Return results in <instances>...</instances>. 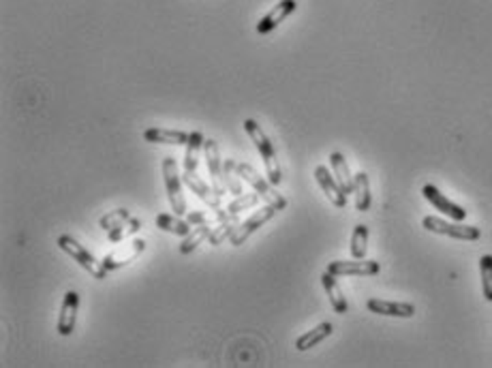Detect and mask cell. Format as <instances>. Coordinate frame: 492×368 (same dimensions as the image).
I'll return each mask as SVG.
<instances>
[{
	"label": "cell",
	"instance_id": "obj_1",
	"mask_svg": "<svg viewBox=\"0 0 492 368\" xmlns=\"http://www.w3.org/2000/svg\"><path fill=\"white\" fill-rule=\"evenodd\" d=\"M244 131L246 135H249L255 144V148L259 150L261 159H263V165H266V174H268V180L270 184L278 186L283 176H280V167H278V159H276V150H274V144L270 142V138L263 133V128L253 120H244Z\"/></svg>",
	"mask_w": 492,
	"mask_h": 368
},
{
	"label": "cell",
	"instance_id": "obj_2",
	"mask_svg": "<svg viewBox=\"0 0 492 368\" xmlns=\"http://www.w3.org/2000/svg\"><path fill=\"white\" fill-rule=\"evenodd\" d=\"M56 242H58V246H60L68 257L75 259L92 279H96V281L108 279V270H105L103 261H99V259H96L88 249H84L73 236H68V233H62V236H58Z\"/></svg>",
	"mask_w": 492,
	"mask_h": 368
},
{
	"label": "cell",
	"instance_id": "obj_3",
	"mask_svg": "<svg viewBox=\"0 0 492 368\" xmlns=\"http://www.w3.org/2000/svg\"><path fill=\"white\" fill-rule=\"evenodd\" d=\"M421 227L433 233H441V236H449L454 240H465V242H475L482 238V231L475 225H463L461 221L447 223L439 216H424Z\"/></svg>",
	"mask_w": 492,
	"mask_h": 368
},
{
	"label": "cell",
	"instance_id": "obj_4",
	"mask_svg": "<svg viewBox=\"0 0 492 368\" xmlns=\"http://www.w3.org/2000/svg\"><path fill=\"white\" fill-rule=\"evenodd\" d=\"M163 180H165V189H167V199L169 206L173 210V214H187V199L182 195V180L178 174V163H175L173 156H165L163 159Z\"/></svg>",
	"mask_w": 492,
	"mask_h": 368
},
{
	"label": "cell",
	"instance_id": "obj_5",
	"mask_svg": "<svg viewBox=\"0 0 492 368\" xmlns=\"http://www.w3.org/2000/svg\"><path fill=\"white\" fill-rule=\"evenodd\" d=\"M285 206H287V204H270V202H268L266 206H261L253 216H249V219H246V221L238 227V231H236L233 236L229 238V242H231L233 246L244 244V242L249 240L259 227H263L268 221H272V219L276 216V212L285 210Z\"/></svg>",
	"mask_w": 492,
	"mask_h": 368
},
{
	"label": "cell",
	"instance_id": "obj_6",
	"mask_svg": "<svg viewBox=\"0 0 492 368\" xmlns=\"http://www.w3.org/2000/svg\"><path fill=\"white\" fill-rule=\"evenodd\" d=\"M236 170H238V176L246 182V184H251L253 191H257L261 195V199H266V202L270 204H287V199L283 195H278L272 191V186L268 184L270 180H263V176H259L255 172V167L249 165V163H238L236 165Z\"/></svg>",
	"mask_w": 492,
	"mask_h": 368
},
{
	"label": "cell",
	"instance_id": "obj_7",
	"mask_svg": "<svg viewBox=\"0 0 492 368\" xmlns=\"http://www.w3.org/2000/svg\"><path fill=\"white\" fill-rule=\"evenodd\" d=\"M203 154H205V167L210 174V182H212V189L223 197L227 186L223 182V159H221V150L217 140H205L203 142Z\"/></svg>",
	"mask_w": 492,
	"mask_h": 368
},
{
	"label": "cell",
	"instance_id": "obj_8",
	"mask_svg": "<svg viewBox=\"0 0 492 368\" xmlns=\"http://www.w3.org/2000/svg\"><path fill=\"white\" fill-rule=\"evenodd\" d=\"M381 265L379 261H364V259H354V261H330L328 272L334 277H375L379 274Z\"/></svg>",
	"mask_w": 492,
	"mask_h": 368
},
{
	"label": "cell",
	"instance_id": "obj_9",
	"mask_svg": "<svg viewBox=\"0 0 492 368\" xmlns=\"http://www.w3.org/2000/svg\"><path fill=\"white\" fill-rule=\"evenodd\" d=\"M421 195L426 197V202H430V206H435V210H439L441 214H445L451 221H465L467 219V210L458 204H454L451 199H447L435 184H426L421 189Z\"/></svg>",
	"mask_w": 492,
	"mask_h": 368
},
{
	"label": "cell",
	"instance_id": "obj_10",
	"mask_svg": "<svg viewBox=\"0 0 492 368\" xmlns=\"http://www.w3.org/2000/svg\"><path fill=\"white\" fill-rule=\"evenodd\" d=\"M78 309H80V293L68 289L64 293L62 307H60V315H58V323L56 330L60 337H71L75 330V321H78Z\"/></svg>",
	"mask_w": 492,
	"mask_h": 368
},
{
	"label": "cell",
	"instance_id": "obj_11",
	"mask_svg": "<svg viewBox=\"0 0 492 368\" xmlns=\"http://www.w3.org/2000/svg\"><path fill=\"white\" fill-rule=\"evenodd\" d=\"M314 180L319 182V186L324 189L326 197L332 202V206L336 208H345L347 206V193L342 191V186L338 184L334 172H330L326 165H317L314 167Z\"/></svg>",
	"mask_w": 492,
	"mask_h": 368
},
{
	"label": "cell",
	"instance_id": "obj_12",
	"mask_svg": "<svg viewBox=\"0 0 492 368\" xmlns=\"http://www.w3.org/2000/svg\"><path fill=\"white\" fill-rule=\"evenodd\" d=\"M144 251H146V240H142V238L131 240L129 244H122V249H118V251H114V253H110L108 257H105L103 265H105V270L108 272H114V270H118V267L129 265L131 261H135Z\"/></svg>",
	"mask_w": 492,
	"mask_h": 368
},
{
	"label": "cell",
	"instance_id": "obj_13",
	"mask_svg": "<svg viewBox=\"0 0 492 368\" xmlns=\"http://www.w3.org/2000/svg\"><path fill=\"white\" fill-rule=\"evenodd\" d=\"M366 309L375 315L398 317V319H411L415 315V307L411 302H390V300H381V297H370L366 302Z\"/></svg>",
	"mask_w": 492,
	"mask_h": 368
},
{
	"label": "cell",
	"instance_id": "obj_14",
	"mask_svg": "<svg viewBox=\"0 0 492 368\" xmlns=\"http://www.w3.org/2000/svg\"><path fill=\"white\" fill-rule=\"evenodd\" d=\"M182 182L191 189V193H195L201 202L208 206V208H212V210H217V208H221V195L212 189V184L208 186V182H203L199 176H197V172H184L182 174Z\"/></svg>",
	"mask_w": 492,
	"mask_h": 368
},
{
	"label": "cell",
	"instance_id": "obj_15",
	"mask_svg": "<svg viewBox=\"0 0 492 368\" xmlns=\"http://www.w3.org/2000/svg\"><path fill=\"white\" fill-rule=\"evenodd\" d=\"M298 9V3L296 0H280V3L274 7V9H270L259 22H257V32L259 35H268V32H272L280 22H285L294 11Z\"/></svg>",
	"mask_w": 492,
	"mask_h": 368
},
{
	"label": "cell",
	"instance_id": "obj_16",
	"mask_svg": "<svg viewBox=\"0 0 492 368\" xmlns=\"http://www.w3.org/2000/svg\"><path fill=\"white\" fill-rule=\"evenodd\" d=\"M144 140L150 144H165V146H187L189 133L184 131H173V128H161L152 126L144 131Z\"/></svg>",
	"mask_w": 492,
	"mask_h": 368
},
{
	"label": "cell",
	"instance_id": "obj_17",
	"mask_svg": "<svg viewBox=\"0 0 492 368\" xmlns=\"http://www.w3.org/2000/svg\"><path fill=\"white\" fill-rule=\"evenodd\" d=\"M321 285H324V289L330 297V304H332L334 313H338V315L349 313V302H347V297H345V293H342V289H340V285H338V281L332 272L326 270L321 274Z\"/></svg>",
	"mask_w": 492,
	"mask_h": 368
},
{
	"label": "cell",
	"instance_id": "obj_18",
	"mask_svg": "<svg viewBox=\"0 0 492 368\" xmlns=\"http://www.w3.org/2000/svg\"><path fill=\"white\" fill-rule=\"evenodd\" d=\"M334 332V325L330 323V321H324V323H319L317 327H312V330H308V332H304L302 337H298L296 339V349L298 351H308V349H312V347H317L319 343H324L330 334Z\"/></svg>",
	"mask_w": 492,
	"mask_h": 368
},
{
	"label": "cell",
	"instance_id": "obj_19",
	"mask_svg": "<svg viewBox=\"0 0 492 368\" xmlns=\"http://www.w3.org/2000/svg\"><path fill=\"white\" fill-rule=\"evenodd\" d=\"M330 165H332V172L338 180V184L342 186V191L349 195L354 193V176L349 172V165H347V159L342 152H332L330 154Z\"/></svg>",
	"mask_w": 492,
	"mask_h": 368
},
{
	"label": "cell",
	"instance_id": "obj_20",
	"mask_svg": "<svg viewBox=\"0 0 492 368\" xmlns=\"http://www.w3.org/2000/svg\"><path fill=\"white\" fill-rule=\"evenodd\" d=\"M354 193H356V208L360 212H368L372 204V195H370V180L366 172H360L354 176Z\"/></svg>",
	"mask_w": 492,
	"mask_h": 368
},
{
	"label": "cell",
	"instance_id": "obj_21",
	"mask_svg": "<svg viewBox=\"0 0 492 368\" xmlns=\"http://www.w3.org/2000/svg\"><path fill=\"white\" fill-rule=\"evenodd\" d=\"M205 138L199 131L189 133V142H187V154H184V172H197V163H199V150L203 148Z\"/></svg>",
	"mask_w": 492,
	"mask_h": 368
},
{
	"label": "cell",
	"instance_id": "obj_22",
	"mask_svg": "<svg viewBox=\"0 0 492 368\" xmlns=\"http://www.w3.org/2000/svg\"><path fill=\"white\" fill-rule=\"evenodd\" d=\"M157 227L167 231V233H173V236H180V238H187L191 233V225L189 221H182L178 219V214H159L157 216Z\"/></svg>",
	"mask_w": 492,
	"mask_h": 368
},
{
	"label": "cell",
	"instance_id": "obj_23",
	"mask_svg": "<svg viewBox=\"0 0 492 368\" xmlns=\"http://www.w3.org/2000/svg\"><path fill=\"white\" fill-rule=\"evenodd\" d=\"M238 227H240V219H238V214H231L229 219L221 221V223L212 229V233H210L208 242L212 244V246H219L223 240H227V238L233 236V233L238 231Z\"/></svg>",
	"mask_w": 492,
	"mask_h": 368
},
{
	"label": "cell",
	"instance_id": "obj_24",
	"mask_svg": "<svg viewBox=\"0 0 492 368\" xmlns=\"http://www.w3.org/2000/svg\"><path fill=\"white\" fill-rule=\"evenodd\" d=\"M142 227H144L142 219H133V216H131V219H126L124 223H120L118 227H114V229L108 231V240H110L112 244L122 242V240L135 236V233H139V229H142Z\"/></svg>",
	"mask_w": 492,
	"mask_h": 368
},
{
	"label": "cell",
	"instance_id": "obj_25",
	"mask_svg": "<svg viewBox=\"0 0 492 368\" xmlns=\"http://www.w3.org/2000/svg\"><path fill=\"white\" fill-rule=\"evenodd\" d=\"M366 251H368V227L366 225H356L354 233H351V257L364 259Z\"/></svg>",
	"mask_w": 492,
	"mask_h": 368
},
{
	"label": "cell",
	"instance_id": "obj_26",
	"mask_svg": "<svg viewBox=\"0 0 492 368\" xmlns=\"http://www.w3.org/2000/svg\"><path fill=\"white\" fill-rule=\"evenodd\" d=\"M236 161L233 159H225V163H223V182H225V186H227V191L233 195V197H238V195H242L244 191H242V184H240V176H238V170H236Z\"/></svg>",
	"mask_w": 492,
	"mask_h": 368
},
{
	"label": "cell",
	"instance_id": "obj_27",
	"mask_svg": "<svg viewBox=\"0 0 492 368\" xmlns=\"http://www.w3.org/2000/svg\"><path fill=\"white\" fill-rule=\"evenodd\" d=\"M259 199H261V195L255 191V193H242V195H238L233 202H229L227 204V212L229 214H240L242 210H249V208H255L257 204H259Z\"/></svg>",
	"mask_w": 492,
	"mask_h": 368
},
{
	"label": "cell",
	"instance_id": "obj_28",
	"mask_svg": "<svg viewBox=\"0 0 492 368\" xmlns=\"http://www.w3.org/2000/svg\"><path fill=\"white\" fill-rule=\"evenodd\" d=\"M479 274H482V291L488 302H492V255L479 257Z\"/></svg>",
	"mask_w": 492,
	"mask_h": 368
},
{
	"label": "cell",
	"instance_id": "obj_29",
	"mask_svg": "<svg viewBox=\"0 0 492 368\" xmlns=\"http://www.w3.org/2000/svg\"><path fill=\"white\" fill-rule=\"evenodd\" d=\"M126 219H131V212H129L126 208H118V210H112V212H108L105 216H101L99 227H101L103 231H110V229L118 227L120 223H124Z\"/></svg>",
	"mask_w": 492,
	"mask_h": 368
},
{
	"label": "cell",
	"instance_id": "obj_30",
	"mask_svg": "<svg viewBox=\"0 0 492 368\" xmlns=\"http://www.w3.org/2000/svg\"><path fill=\"white\" fill-rule=\"evenodd\" d=\"M215 212H217V210H197V212H187V221H189V225H191V227H195V225L205 223L210 216H215Z\"/></svg>",
	"mask_w": 492,
	"mask_h": 368
}]
</instances>
